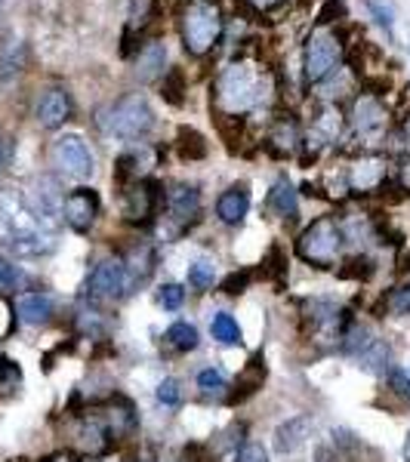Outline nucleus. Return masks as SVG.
Here are the masks:
<instances>
[{"label":"nucleus","instance_id":"nucleus-49","mask_svg":"<svg viewBox=\"0 0 410 462\" xmlns=\"http://www.w3.org/2000/svg\"><path fill=\"white\" fill-rule=\"evenodd\" d=\"M405 462H410V432H407V441H405Z\"/></svg>","mask_w":410,"mask_h":462},{"label":"nucleus","instance_id":"nucleus-48","mask_svg":"<svg viewBox=\"0 0 410 462\" xmlns=\"http://www.w3.org/2000/svg\"><path fill=\"white\" fill-rule=\"evenodd\" d=\"M43 462H77V459L71 457V453H53V457H47Z\"/></svg>","mask_w":410,"mask_h":462},{"label":"nucleus","instance_id":"nucleus-32","mask_svg":"<svg viewBox=\"0 0 410 462\" xmlns=\"http://www.w3.org/2000/svg\"><path fill=\"white\" fill-rule=\"evenodd\" d=\"M25 275L19 265H12L6 256H0V296H12L16 290H22Z\"/></svg>","mask_w":410,"mask_h":462},{"label":"nucleus","instance_id":"nucleus-33","mask_svg":"<svg viewBox=\"0 0 410 462\" xmlns=\"http://www.w3.org/2000/svg\"><path fill=\"white\" fill-rule=\"evenodd\" d=\"M179 152H182V158H188V161H194V158H204L207 154V145H204V139H201L194 129H185L182 127L179 129Z\"/></svg>","mask_w":410,"mask_h":462},{"label":"nucleus","instance_id":"nucleus-46","mask_svg":"<svg viewBox=\"0 0 410 462\" xmlns=\"http://www.w3.org/2000/svg\"><path fill=\"white\" fill-rule=\"evenodd\" d=\"M6 164H10V139L0 133V173H4Z\"/></svg>","mask_w":410,"mask_h":462},{"label":"nucleus","instance_id":"nucleus-34","mask_svg":"<svg viewBox=\"0 0 410 462\" xmlns=\"http://www.w3.org/2000/svg\"><path fill=\"white\" fill-rule=\"evenodd\" d=\"M213 281H217V271H213L210 262H194L192 269H188V284H192L194 290H210Z\"/></svg>","mask_w":410,"mask_h":462},{"label":"nucleus","instance_id":"nucleus-1","mask_svg":"<svg viewBox=\"0 0 410 462\" xmlns=\"http://www.w3.org/2000/svg\"><path fill=\"white\" fill-rule=\"evenodd\" d=\"M0 247L25 259L47 256L56 247V231H50L28 210V204L19 192L0 194Z\"/></svg>","mask_w":410,"mask_h":462},{"label":"nucleus","instance_id":"nucleus-41","mask_svg":"<svg viewBox=\"0 0 410 462\" xmlns=\"http://www.w3.org/2000/svg\"><path fill=\"white\" fill-rule=\"evenodd\" d=\"M343 12H346V6H343L340 0H327V6L318 12V25H330L334 16H343Z\"/></svg>","mask_w":410,"mask_h":462},{"label":"nucleus","instance_id":"nucleus-21","mask_svg":"<svg viewBox=\"0 0 410 462\" xmlns=\"http://www.w3.org/2000/svg\"><path fill=\"white\" fill-rule=\"evenodd\" d=\"M164 65H167L164 43H161V41H148L146 47L139 50V56H136L133 74L139 77L142 83H152V81H158V77L164 74Z\"/></svg>","mask_w":410,"mask_h":462},{"label":"nucleus","instance_id":"nucleus-19","mask_svg":"<svg viewBox=\"0 0 410 462\" xmlns=\"http://www.w3.org/2000/svg\"><path fill=\"white\" fill-rule=\"evenodd\" d=\"M16 315L19 321L28 324V327H43V324H50V317H53V296H47V293L41 290L22 293V296L16 299Z\"/></svg>","mask_w":410,"mask_h":462},{"label":"nucleus","instance_id":"nucleus-23","mask_svg":"<svg viewBox=\"0 0 410 462\" xmlns=\"http://www.w3.org/2000/svg\"><path fill=\"white\" fill-rule=\"evenodd\" d=\"M28 65V47L22 41H4L0 43V83L19 77Z\"/></svg>","mask_w":410,"mask_h":462},{"label":"nucleus","instance_id":"nucleus-30","mask_svg":"<svg viewBox=\"0 0 410 462\" xmlns=\"http://www.w3.org/2000/svg\"><path fill=\"white\" fill-rule=\"evenodd\" d=\"M164 340H167V346L176 348V351H192V348H198V330H194L192 324L179 321L167 330Z\"/></svg>","mask_w":410,"mask_h":462},{"label":"nucleus","instance_id":"nucleus-20","mask_svg":"<svg viewBox=\"0 0 410 462\" xmlns=\"http://www.w3.org/2000/svg\"><path fill=\"white\" fill-rule=\"evenodd\" d=\"M247 210H250V192H247V185H232L229 192L219 194L217 216L223 219L225 225H240Z\"/></svg>","mask_w":410,"mask_h":462},{"label":"nucleus","instance_id":"nucleus-17","mask_svg":"<svg viewBox=\"0 0 410 462\" xmlns=\"http://www.w3.org/2000/svg\"><path fill=\"white\" fill-rule=\"evenodd\" d=\"M167 210L173 223L192 225L201 216V192L194 185H173L167 194Z\"/></svg>","mask_w":410,"mask_h":462},{"label":"nucleus","instance_id":"nucleus-2","mask_svg":"<svg viewBox=\"0 0 410 462\" xmlns=\"http://www.w3.org/2000/svg\"><path fill=\"white\" fill-rule=\"evenodd\" d=\"M275 93V83L265 68L253 62H232L217 74L213 83V106L223 114H244L256 106H265Z\"/></svg>","mask_w":410,"mask_h":462},{"label":"nucleus","instance_id":"nucleus-8","mask_svg":"<svg viewBox=\"0 0 410 462\" xmlns=\"http://www.w3.org/2000/svg\"><path fill=\"white\" fill-rule=\"evenodd\" d=\"M305 324H309L315 340L327 342V346H340L346 330L351 327V317L330 299H311V302H305Z\"/></svg>","mask_w":410,"mask_h":462},{"label":"nucleus","instance_id":"nucleus-45","mask_svg":"<svg viewBox=\"0 0 410 462\" xmlns=\"http://www.w3.org/2000/svg\"><path fill=\"white\" fill-rule=\"evenodd\" d=\"M398 185L410 194V158H405L398 164Z\"/></svg>","mask_w":410,"mask_h":462},{"label":"nucleus","instance_id":"nucleus-4","mask_svg":"<svg viewBox=\"0 0 410 462\" xmlns=\"http://www.w3.org/2000/svg\"><path fill=\"white\" fill-rule=\"evenodd\" d=\"M96 127L106 136H114V139H142V136L152 133L154 127V112L146 102V96L130 93L121 96L117 102H108V106L96 108Z\"/></svg>","mask_w":410,"mask_h":462},{"label":"nucleus","instance_id":"nucleus-38","mask_svg":"<svg viewBox=\"0 0 410 462\" xmlns=\"http://www.w3.org/2000/svg\"><path fill=\"white\" fill-rule=\"evenodd\" d=\"M182 299H185V290L179 287V284H164L158 293V302L164 305L167 311H176L182 305Z\"/></svg>","mask_w":410,"mask_h":462},{"label":"nucleus","instance_id":"nucleus-18","mask_svg":"<svg viewBox=\"0 0 410 462\" xmlns=\"http://www.w3.org/2000/svg\"><path fill=\"white\" fill-rule=\"evenodd\" d=\"M299 145H303V129H299V123L293 121L290 114L278 117L269 129V152L275 154V158H290V154L299 152Z\"/></svg>","mask_w":410,"mask_h":462},{"label":"nucleus","instance_id":"nucleus-44","mask_svg":"<svg viewBox=\"0 0 410 462\" xmlns=\"http://www.w3.org/2000/svg\"><path fill=\"white\" fill-rule=\"evenodd\" d=\"M288 0H250V6L256 12H272V10H278V6H284Z\"/></svg>","mask_w":410,"mask_h":462},{"label":"nucleus","instance_id":"nucleus-37","mask_svg":"<svg viewBox=\"0 0 410 462\" xmlns=\"http://www.w3.org/2000/svg\"><path fill=\"white\" fill-rule=\"evenodd\" d=\"M158 401L164 407H179L182 404V386L179 380H164L158 386Z\"/></svg>","mask_w":410,"mask_h":462},{"label":"nucleus","instance_id":"nucleus-50","mask_svg":"<svg viewBox=\"0 0 410 462\" xmlns=\"http://www.w3.org/2000/svg\"><path fill=\"white\" fill-rule=\"evenodd\" d=\"M0 4H4V0H0Z\"/></svg>","mask_w":410,"mask_h":462},{"label":"nucleus","instance_id":"nucleus-12","mask_svg":"<svg viewBox=\"0 0 410 462\" xmlns=\"http://www.w3.org/2000/svg\"><path fill=\"white\" fill-rule=\"evenodd\" d=\"M343 127H346V117L336 108V102H324L318 108V114L311 117L309 129L303 136V148H305V158H318L327 145H334L336 139L343 136Z\"/></svg>","mask_w":410,"mask_h":462},{"label":"nucleus","instance_id":"nucleus-29","mask_svg":"<svg viewBox=\"0 0 410 462\" xmlns=\"http://www.w3.org/2000/svg\"><path fill=\"white\" fill-rule=\"evenodd\" d=\"M210 333H213V340H219L223 346H240V327H238V321H234L232 315H225V311L213 315Z\"/></svg>","mask_w":410,"mask_h":462},{"label":"nucleus","instance_id":"nucleus-15","mask_svg":"<svg viewBox=\"0 0 410 462\" xmlns=\"http://www.w3.org/2000/svg\"><path fill=\"white\" fill-rule=\"evenodd\" d=\"M99 216V194L93 188H75L62 200V219L75 231H90Z\"/></svg>","mask_w":410,"mask_h":462},{"label":"nucleus","instance_id":"nucleus-26","mask_svg":"<svg viewBox=\"0 0 410 462\" xmlns=\"http://www.w3.org/2000/svg\"><path fill=\"white\" fill-rule=\"evenodd\" d=\"M123 262H127V271H130V278H133V287H136V284L148 281V275L154 271V250L146 244L133 247V250L123 256Z\"/></svg>","mask_w":410,"mask_h":462},{"label":"nucleus","instance_id":"nucleus-35","mask_svg":"<svg viewBox=\"0 0 410 462\" xmlns=\"http://www.w3.org/2000/svg\"><path fill=\"white\" fill-rule=\"evenodd\" d=\"M386 309L392 315H410V278L386 296Z\"/></svg>","mask_w":410,"mask_h":462},{"label":"nucleus","instance_id":"nucleus-28","mask_svg":"<svg viewBox=\"0 0 410 462\" xmlns=\"http://www.w3.org/2000/svg\"><path fill=\"white\" fill-rule=\"evenodd\" d=\"M263 380H265V364H263V357L256 355L250 364H247L244 373L238 376V392H234V398L244 401L247 395H253L259 386H263Z\"/></svg>","mask_w":410,"mask_h":462},{"label":"nucleus","instance_id":"nucleus-7","mask_svg":"<svg viewBox=\"0 0 410 462\" xmlns=\"http://www.w3.org/2000/svg\"><path fill=\"white\" fill-rule=\"evenodd\" d=\"M133 293V278L127 271V262L123 256H108L90 271L87 278V299L93 305H106L117 302V299L130 296Z\"/></svg>","mask_w":410,"mask_h":462},{"label":"nucleus","instance_id":"nucleus-40","mask_svg":"<svg viewBox=\"0 0 410 462\" xmlns=\"http://www.w3.org/2000/svg\"><path fill=\"white\" fill-rule=\"evenodd\" d=\"M367 6H370V12H374V16H376V22H380L386 31H392V25H395V19H392V6L382 4V0H367Z\"/></svg>","mask_w":410,"mask_h":462},{"label":"nucleus","instance_id":"nucleus-11","mask_svg":"<svg viewBox=\"0 0 410 462\" xmlns=\"http://www.w3.org/2000/svg\"><path fill=\"white\" fill-rule=\"evenodd\" d=\"M349 129L355 139H367L376 142L382 139V133L389 129V112L374 93H361L355 102H351V112H349Z\"/></svg>","mask_w":410,"mask_h":462},{"label":"nucleus","instance_id":"nucleus-9","mask_svg":"<svg viewBox=\"0 0 410 462\" xmlns=\"http://www.w3.org/2000/svg\"><path fill=\"white\" fill-rule=\"evenodd\" d=\"M346 188L351 194H374L386 185L389 179V158L380 152H361L358 158H351L343 170Z\"/></svg>","mask_w":410,"mask_h":462},{"label":"nucleus","instance_id":"nucleus-39","mask_svg":"<svg viewBox=\"0 0 410 462\" xmlns=\"http://www.w3.org/2000/svg\"><path fill=\"white\" fill-rule=\"evenodd\" d=\"M234 462H269V453H265V447L263 444H240V450H238V459Z\"/></svg>","mask_w":410,"mask_h":462},{"label":"nucleus","instance_id":"nucleus-27","mask_svg":"<svg viewBox=\"0 0 410 462\" xmlns=\"http://www.w3.org/2000/svg\"><path fill=\"white\" fill-rule=\"evenodd\" d=\"M198 388H201V398L207 401H223L229 398V380H225L223 370H201L198 376Z\"/></svg>","mask_w":410,"mask_h":462},{"label":"nucleus","instance_id":"nucleus-14","mask_svg":"<svg viewBox=\"0 0 410 462\" xmlns=\"http://www.w3.org/2000/svg\"><path fill=\"white\" fill-rule=\"evenodd\" d=\"M158 200H161V188L158 182L152 179H136L123 188V198H121V213L127 223L133 225H146L152 223L154 210H158Z\"/></svg>","mask_w":410,"mask_h":462},{"label":"nucleus","instance_id":"nucleus-31","mask_svg":"<svg viewBox=\"0 0 410 462\" xmlns=\"http://www.w3.org/2000/svg\"><path fill=\"white\" fill-rule=\"evenodd\" d=\"M154 16V0H130V12H127V37L133 31H142Z\"/></svg>","mask_w":410,"mask_h":462},{"label":"nucleus","instance_id":"nucleus-25","mask_svg":"<svg viewBox=\"0 0 410 462\" xmlns=\"http://www.w3.org/2000/svg\"><path fill=\"white\" fill-rule=\"evenodd\" d=\"M358 364H361L367 373H392V348L382 340H370V346L358 355Z\"/></svg>","mask_w":410,"mask_h":462},{"label":"nucleus","instance_id":"nucleus-22","mask_svg":"<svg viewBox=\"0 0 410 462\" xmlns=\"http://www.w3.org/2000/svg\"><path fill=\"white\" fill-rule=\"evenodd\" d=\"M309 435H311V419L309 416H296V419H290L288 426H281L275 432V450L281 457H290V453H296L309 441Z\"/></svg>","mask_w":410,"mask_h":462},{"label":"nucleus","instance_id":"nucleus-42","mask_svg":"<svg viewBox=\"0 0 410 462\" xmlns=\"http://www.w3.org/2000/svg\"><path fill=\"white\" fill-rule=\"evenodd\" d=\"M247 281H250V275H247V271H244V275H232L229 281L223 284V290L225 293H240V290L247 287Z\"/></svg>","mask_w":410,"mask_h":462},{"label":"nucleus","instance_id":"nucleus-6","mask_svg":"<svg viewBox=\"0 0 410 462\" xmlns=\"http://www.w3.org/2000/svg\"><path fill=\"white\" fill-rule=\"evenodd\" d=\"M343 53H346V43H343V35L330 25H318L309 35L303 50V74L309 83H321L327 81L334 71H340Z\"/></svg>","mask_w":410,"mask_h":462},{"label":"nucleus","instance_id":"nucleus-16","mask_svg":"<svg viewBox=\"0 0 410 462\" xmlns=\"http://www.w3.org/2000/svg\"><path fill=\"white\" fill-rule=\"evenodd\" d=\"M71 112H75V106H71L68 90H62V87H50L35 108L37 123H41L43 129H59L65 121H71Z\"/></svg>","mask_w":410,"mask_h":462},{"label":"nucleus","instance_id":"nucleus-47","mask_svg":"<svg viewBox=\"0 0 410 462\" xmlns=\"http://www.w3.org/2000/svg\"><path fill=\"white\" fill-rule=\"evenodd\" d=\"M401 139H405V145L410 148V114L401 121Z\"/></svg>","mask_w":410,"mask_h":462},{"label":"nucleus","instance_id":"nucleus-5","mask_svg":"<svg viewBox=\"0 0 410 462\" xmlns=\"http://www.w3.org/2000/svg\"><path fill=\"white\" fill-rule=\"evenodd\" d=\"M343 247H346V225L336 223L334 216L315 219L296 240L299 259L309 265H318V269H330V265L340 262Z\"/></svg>","mask_w":410,"mask_h":462},{"label":"nucleus","instance_id":"nucleus-10","mask_svg":"<svg viewBox=\"0 0 410 462\" xmlns=\"http://www.w3.org/2000/svg\"><path fill=\"white\" fill-rule=\"evenodd\" d=\"M50 158H53V167L68 179H90L96 173V158L90 152V145L81 139V136L68 133L59 136L50 148Z\"/></svg>","mask_w":410,"mask_h":462},{"label":"nucleus","instance_id":"nucleus-24","mask_svg":"<svg viewBox=\"0 0 410 462\" xmlns=\"http://www.w3.org/2000/svg\"><path fill=\"white\" fill-rule=\"evenodd\" d=\"M265 207H269V210L275 213L278 219H296L299 200H296V192H293V185L288 179H278L275 182V188L269 192V200H265Z\"/></svg>","mask_w":410,"mask_h":462},{"label":"nucleus","instance_id":"nucleus-36","mask_svg":"<svg viewBox=\"0 0 410 462\" xmlns=\"http://www.w3.org/2000/svg\"><path fill=\"white\" fill-rule=\"evenodd\" d=\"M22 382V373H19V367L10 361V357H0V395H10L12 388Z\"/></svg>","mask_w":410,"mask_h":462},{"label":"nucleus","instance_id":"nucleus-3","mask_svg":"<svg viewBox=\"0 0 410 462\" xmlns=\"http://www.w3.org/2000/svg\"><path fill=\"white\" fill-rule=\"evenodd\" d=\"M225 19L217 0H188L179 10V37L188 56H207L223 37Z\"/></svg>","mask_w":410,"mask_h":462},{"label":"nucleus","instance_id":"nucleus-43","mask_svg":"<svg viewBox=\"0 0 410 462\" xmlns=\"http://www.w3.org/2000/svg\"><path fill=\"white\" fill-rule=\"evenodd\" d=\"M392 382H395V388H398V392L410 395V370H395Z\"/></svg>","mask_w":410,"mask_h":462},{"label":"nucleus","instance_id":"nucleus-13","mask_svg":"<svg viewBox=\"0 0 410 462\" xmlns=\"http://www.w3.org/2000/svg\"><path fill=\"white\" fill-rule=\"evenodd\" d=\"M22 198H25V204H28V210L35 213V216L41 219L50 231L59 229L65 198H62V192H59V182L53 179V176H37Z\"/></svg>","mask_w":410,"mask_h":462}]
</instances>
